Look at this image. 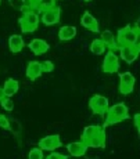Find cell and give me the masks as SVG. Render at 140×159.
Masks as SVG:
<instances>
[{"instance_id":"cell-1","label":"cell","mask_w":140,"mask_h":159,"mask_svg":"<svg viewBox=\"0 0 140 159\" xmlns=\"http://www.w3.org/2000/svg\"><path fill=\"white\" fill-rule=\"evenodd\" d=\"M129 118V109L124 102L114 104L110 107L107 111V118H105V125H114L118 122H122Z\"/></svg>"},{"instance_id":"cell-2","label":"cell","mask_w":140,"mask_h":159,"mask_svg":"<svg viewBox=\"0 0 140 159\" xmlns=\"http://www.w3.org/2000/svg\"><path fill=\"white\" fill-rule=\"evenodd\" d=\"M39 24H40V15L38 14L36 10H31V8L24 13L22 18H20V26L22 29V32L25 33L36 30Z\"/></svg>"},{"instance_id":"cell-3","label":"cell","mask_w":140,"mask_h":159,"mask_svg":"<svg viewBox=\"0 0 140 159\" xmlns=\"http://www.w3.org/2000/svg\"><path fill=\"white\" fill-rule=\"evenodd\" d=\"M138 26L132 28V26H125V28L119 29L117 36V43L118 46H133L136 40V32H138Z\"/></svg>"},{"instance_id":"cell-4","label":"cell","mask_w":140,"mask_h":159,"mask_svg":"<svg viewBox=\"0 0 140 159\" xmlns=\"http://www.w3.org/2000/svg\"><path fill=\"white\" fill-rule=\"evenodd\" d=\"M89 108L97 115L107 114V111L110 108L108 98L104 96H101V94H96V96H93L92 98L89 100Z\"/></svg>"},{"instance_id":"cell-5","label":"cell","mask_w":140,"mask_h":159,"mask_svg":"<svg viewBox=\"0 0 140 159\" xmlns=\"http://www.w3.org/2000/svg\"><path fill=\"white\" fill-rule=\"evenodd\" d=\"M119 69V57L114 53V50H110L103 61V71L105 73H115Z\"/></svg>"},{"instance_id":"cell-6","label":"cell","mask_w":140,"mask_h":159,"mask_svg":"<svg viewBox=\"0 0 140 159\" xmlns=\"http://www.w3.org/2000/svg\"><path fill=\"white\" fill-rule=\"evenodd\" d=\"M60 17H61V11H60V8H57V7L49 8V10L42 11L40 22L44 24L46 26L56 25V24L60 22Z\"/></svg>"},{"instance_id":"cell-7","label":"cell","mask_w":140,"mask_h":159,"mask_svg":"<svg viewBox=\"0 0 140 159\" xmlns=\"http://www.w3.org/2000/svg\"><path fill=\"white\" fill-rule=\"evenodd\" d=\"M58 147H61V139L58 134H50L46 136L39 141V148H42L43 151H54Z\"/></svg>"},{"instance_id":"cell-8","label":"cell","mask_w":140,"mask_h":159,"mask_svg":"<svg viewBox=\"0 0 140 159\" xmlns=\"http://www.w3.org/2000/svg\"><path fill=\"white\" fill-rule=\"evenodd\" d=\"M135 87V76L130 72H124L119 75V91L122 94H129Z\"/></svg>"},{"instance_id":"cell-9","label":"cell","mask_w":140,"mask_h":159,"mask_svg":"<svg viewBox=\"0 0 140 159\" xmlns=\"http://www.w3.org/2000/svg\"><path fill=\"white\" fill-rule=\"evenodd\" d=\"M140 50L135 46H119V57L122 58L126 64H132L138 60Z\"/></svg>"},{"instance_id":"cell-10","label":"cell","mask_w":140,"mask_h":159,"mask_svg":"<svg viewBox=\"0 0 140 159\" xmlns=\"http://www.w3.org/2000/svg\"><path fill=\"white\" fill-rule=\"evenodd\" d=\"M81 25L85 29L92 30V32H99V22L93 17V14H90L89 11H85L81 17Z\"/></svg>"},{"instance_id":"cell-11","label":"cell","mask_w":140,"mask_h":159,"mask_svg":"<svg viewBox=\"0 0 140 159\" xmlns=\"http://www.w3.org/2000/svg\"><path fill=\"white\" fill-rule=\"evenodd\" d=\"M67 151L71 157H83L87 151V144L83 141H74L67 145Z\"/></svg>"},{"instance_id":"cell-12","label":"cell","mask_w":140,"mask_h":159,"mask_svg":"<svg viewBox=\"0 0 140 159\" xmlns=\"http://www.w3.org/2000/svg\"><path fill=\"white\" fill-rule=\"evenodd\" d=\"M28 46H29L32 53L36 54V56H42V54L47 53L49 47H50L47 42H44L43 39H32Z\"/></svg>"},{"instance_id":"cell-13","label":"cell","mask_w":140,"mask_h":159,"mask_svg":"<svg viewBox=\"0 0 140 159\" xmlns=\"http://www.w3.org/2000/svg\"><path fill=\"white\" fill-rule=\"evenodd\" d=\"M26 78L31 79V80H35V79L40 78L42 73H43V69H42V64L39 61H31L26 65Z\"/></svg>"},{"instance_id":"cell-14","label":"cell","mask_w":140,"mask_h":159,"mask_svg":"<svg viewBox=\"0 0 140 159\" xmlns=\"http://www.w3.org/2000/svg\"><path fill=\"white\" fill-rule=\"evenodd\" d=\"M77 36V28L72 25H64L58 29V39L61 42H68Z\"/></svg>"},{"instance_id":"cell-15","label":"cell","mask_w":140,"mask_h":159,"mask_svg":"<svg viewBox=\"0 0 140 159\" xmlns=\"http://www.w3.org/2000/svg\"><path fill=\"white\" fill-rule=\"evenodd\" d=\"M25 46L24 38L21 35H11L8 38V47H10L11 53H20Z\"/></svg>"},{"instance_id":"cell-16","label":"cell","mask_w":140,"mask_h":159,"mask_svg":"<svg viewBox=\"0 0 140 159\" xmlns=\"http://www.w3.org/2000/svg\"><path fill=\"white\" fill-rule=\"evenodd\" d=\"M101 40L104 42L105 47H108L110 50H115V48L119 47L117 43V39H115L114 33H112L110 29H105L101 32Z\"/></svg>"},{"instance_id":"cell-17","label":"cell","mask_w":140,"mask_h":159,"mask_svg":"<svg viewBox=\"0 0 140 159\" xmlns=\"http://www.w3.org/2000/svg\"><path fill=\"white\" fill-rule=\"evenodd\" d=\"M105 145V133L104 130H100L99 133H96L92 139L87 141V147H92V148H103Z\"/></svg>"},{"instance_id":"cell-18","label":"cell","mask_w":140,"mask_h":159,"mask_svg":"<svg viewBox=\"0 0 140 159\" xmlns=\"http://www.w3.org/2000/svg\"><path fill=\"white\" fill-rule=\"evenodd\" d=\"M3 89H4V93L7 97H13L14 94H17V91L20 90V83L16 80V79H7L3 84Z\"/></svg>"},{"instance_id":"cell-19","label":"cell","mask_w":140,"mask_h":159,"mask_svg":"<svg viewBox=\"0 0 140 159\" xmlns=\"http://www.w3.org/2000/svg\"><path fill=\"white\" fill-rule=\"evenodd\" d=\"M100 130H101V127L97 126V125H89V126H86L83 129V133H82V141L87 144V141H89L96 133H99Z\"/></svg>"},{"instance_id":"cell-20","label":"cell","mask_w":140,"mask_h":159,"mask_svg":"<svg viewBox=\"0 0 140 159\" xmlns=\"http://www.w3.org/2000/svg\"><path fill=\"white\" fill-rule=\"evenodd\" d=\"M105 44L104 42L101 40V39H94V40L90 43V51H92L93 54H96V56H101V54H104L105 51Z\"/></svg>"},{"instance_id":"cell-21","label":"cell","mask_w":140,"mask_h":159,"mask_svg":"<svg viewBox=\"0 0 140 159\" xmlns=\"http://www.w3.org/2000/svg\"><path fill=\"white\" fill-rule=\"evenodd\" d=\"M53 7H56V0H40L38 6V10L42 13V11L53 8Z\"/></svg>"},{"instance_id":"cell-22","label":"cell","mask_w":140,"mask_h":159,"mask_svg":"<svg viewBox=\"0 0 140 159\" xmlns=\"http://www.w3.org/2000/svg\"><path fill=\"white\" fill-rule=\"evenodd\" d=\"M0 104H2V108L4 109V111H7V112H11L14 109V102H13V100H11V97L6 96L4 98L0 101Z\"/></svg>"},{"instance_id":"cell-23","label":"cell","mask_w":140,"mask_h":159,"mask_svg":"<svg viewBox=\"0 0 140 159\" xmlns=\"http://www.w3.org/2000/svg\"><path fill=\"white\" fill-rule=\"evenodd\" d=\"M8 3H10V6L13 8H16V10H25L26 7V0H8Z\"/></svg>"},{"instance_id":"cell-24","label":"cell","mask_w":140,"mask_h":159,"mask_svg":"<svg viewBox=\"0 0 140 159\" xmlns=\"http://www.w3.org/2000/svg\"><path fill=\"white\" fill-rule=\"evenodd\" d=\"M28 159H43V149L42 148H32L28 154Z\"/></svg>"},{"instance_id":"cell-25","label":"cell","mask_w":140,"mask_h":159,"mask_svg":"<svg viewBox=\"0 0 140 159\" xmlns=\"http://www.w3.org/2000/svg\"><path fill=\"white\" fill-rule=\"evenodd\" d=\"M0 127H2V129H10L11 127L8 118L4 115H2V114H0Z\"/></svg>"},{"instance_id":"cell-26","label":"cell","mask_w":140,"mask_h":159,"mask_svg":"<svg viewBox=\"0 0 140 159\" xmlns=\"http://www.w3.org/2000/svg\"><path fill=\"white\" fill-rule=\"evenodd\" d=\"M42 64V69H43V72H51L54 69V64L51 62V61H43Z\"/></svg>"},{"instance_id":"cell-27","label":"cell","mask_w":140,"mask_h":159,"mask_svg":"<svg viewBox=\"0 0 140 159\" xmlns=\"http://www.w3.org/2000/svg\"><path fill=\"white\" fill-rule=\"evenodd\" d=\"M46 159H67L65 155H63V154H60V152H54V151H51L50 154L47 155V158Z\"/></svg>"},{"instance_id":"cell-28","label":"cell","mask_w":140,"mask_h":159,"mask_svg":"<svg viewBox=\"0 0 140 159\" xmlns=\"http://www.w3.org/2000/svg\"><path fill=\"white\" fill-rule=\"evenodd\" d=\"M39 2H40V0H26V3H28V6H29L31 10H38Z\"/></svg>"},{"instance_id":"cell-29","label":"cell","mask_w":140,"mask_h":159,"mask_svg":"<svg viewBox=\"0 0 140 159\" xmlns=\"http://www.w3.org/2000/svg\"><path fill=\"white\" fill-rule=\"evenodd\" d=\"M133 46L140 50V29H138V32H136V40H135V43H133Z\"/></svg>"},{"instance_id":"cell-30","label":"cell","mask_w":140,"mask_h":159,"mask_svg":"<svg viewBox=\"0 0 140 159\" xmlns=\"http://www.w3.org/2000/svg\"><path fill=\"white\" fill-rule=\"evenodd\" d=\"M133 120H135V125H136V127H138V130L140 131V114H136Z\"/></svg>"},{"instance_id":"cell-31","label":"cell","mask_w":140,"mask_h":159,"mask_svg":"<svg viewBox=\"0 0 140 159\" xmlns=\"http://www.w3.org/2000/svg\"><path fill=\"white\" fill-rule=\"evenodd\" d=\"M6 97V93H4V89H3V86H0V101H2L3 98Z\"/></svg>"},{"instance_id":"cell-32","label":"cell","mask_w":140,"mask_h":159,"mask_svg":"<svg viewBox=\"0 0 140 159\" xmlns=\"http://www.w3.org/2000/svg\"><path fill=\"white\" fill-rule=\"evenodd\" d=\"M85 2H90V0H85Z\"/></svg>"},{"instance_id":"cell-33","label":"cell","mask_w":140,"mask_h":159,"mask_svg":"<svg viewBox=\"0 0 140 159\" xmlns=\"http://www.w3.org/2000/svg\"><path fill=\"white\" fill-rule=\"evenodd\" d=\"M0 4H2V0H0Z\"/></svg>"}]
</instances>
